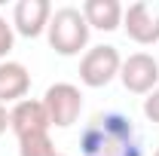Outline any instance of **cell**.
Segmentation results:
<instances>
[{"label": "cell", "mask_w": 159, "mask_h": 156, "mask_svg": "<svg viewBox=\"0 0 159 156\" xmlns=\"http://www.w3.org/2000/svg\"><path fill=\"white\" fill-rule=\"evenodd\" d=\"M83 156H141L132 119L119 113H98L80 138Z\"/></svg>", "instance_id": "6da1fadb"}, {"label": "cell", "mask_w": 159, "mask_h": 156, "mask_svg": "<svg viewBox=\"0 0 159 156\" xmlns=\"http://www.w3.org/2000/svg\"><path fill=\"white\" fill-rule=\"evenodd\" d=\"M46 31H49V46L58 55H77L89 43V21L83 16V9H74V6L55 9Z\"/></svg>", "instance_id": "7a4b0ae2"}, {"label": "cell", "mask_w": 159, "mask_h": 156, "mask_svg": "<svg viewBox=\"0 0 159 156\" xmlns=\"http://www.w3.org/2000/svg\"><path fill=\"white\" fill-rule=\"evenodd\" d=\"M119 67H122V58H119L116 46H92L83 61H80V80L86 83V86H92V89H101V86H107L110 80L119 74Z\"/></svg>", "instance_id": "3957f363"}, {"label": "cell", "mask_w": 159, "mask_h": 156, "mask_svg": "<svg viewBox=\"0 0 159 156\" xmlns=\"http://www.w3.org/2000/svg\"><path fill=\"white\" fill-rule=\"evenodd\" d=\"M43 107L49 113V122L58 126V129H67L80 119V110H83V95H80L77 86L70 83H55L46 89L43 95Z\"/></svg>", "instance_id": "277c9868"}, {"label": "cell", "mask_w": 159, "mask_h": 156, "mask_svg": "<svg viewBox=\"0 0 159 156\" xmlns=\"http://www.w3.org/2000/svg\"><path fill=\"white\" fill-rule=\"evenodd\" d=\"M119 80H122V86L129 92L150 95L156 89V83H159V61L153 55H147V52H135V55H129V58L122 61Z\"/></svg>", "instance_id": "5b68a950"}, {"label": "cell", "mask_w": 159, "mask_h": 156, "mask_svg": "<svg viewBox=\"0 0 159 156\" xmlns=\"http://www.w3.org/2000/svg\"><path fill=\"white\" fill-rule=\"evenodd\" d=\"M49 113L43 107V101H34V98H25L19 101L12 110H9V129L16 132V138H31V135H46L49 132Z\"/></svg>", "instance_id": "8992f818"}, {"label": "cell", "mask_w": 159, "mask_h": 156, "mask_svg": "<svg viewBox=\"0 0 159 156\" xmlns=\"http://www.w3.org/2000/svg\"><path fill=\"white\" fill-rule=\"evenodd\" d=\"M122 28L135 43L150 46L159 40V9H153L150 3H132L122 12Z\"/></svg>", "instance_id": "52a82bcc"}, {"label": "cell", "mask_w": 159, "mask_h": 156, "mask_svg": "<svg viewBox=\"0 0 159 156\" xmlns=\"http://www.w3.org/2000/svg\"><path fill=\"white\" fill-rule=\"evenodd\" d=\"M52 19L49 0H19L12 9V25L21 37H40Z\"/></svg>", "instance_id": "ba28073f"}, {"label": "cell", "mask_w": 159, "mask_h": 156, "mask_svg": "<svg viewBox=\"0 0 159 156\" xmlns=\"http://www.w3.org/2000/svg\"><path fill=\"white\" fill-rule=\"evenodd\" d=\"M31 89V74L28 67L19 61H0V104H9V101H25Z\"/></svg>", "instance_id": "9c48e42d"}, {"label": "cell", "mask_w": 159, "mask_h": 156, "mask_svg": "<svg viewBox=\"0 0 159 156\" xmlns=\"http://www.w3.org/2000/svg\"><path fill=\"white\" fill-rule=\"evenodd\" d=\"M83 16L89 21V28L98 31H116L122 25V6L116 0H86L83 3Z\"/></svg>", "instance_id": "30bf717a"}, {"label": "cell", "mask_w": 159, "mask_h": 156, "mask_svg": "<svg viewBox=\"0 0 159 156\" xmlns=\"http://www.w3.org/2000/svg\"><path fill=\"white\" fill-rule=\"evenodd\" d=\"M19 156H58L49 135H31L19 141Z\"/></svg>", "instance_id": "8fae6325"}, {"label": "cell", "mask_w": 159, "mask_h": 156, "mask_svg": "<svg viewBox=\"0 0 159 156\" xmlns=\"http://www.w3.org/2000/svg\"><path fill=\"white\" fill-rule=\"evenodd\" d=\"M12 49V28L6 25V19L0 16V61L6 58V52Z\"/></svg>", "instance_id": "7c38bea8"}, {"label": "cell", "mask_w": 159, "mask_h": 156, "mask_svg": "<svg viewBox=\"0 0 159 156\" xmlns=\"http://www.w3.org/2000/svg\"><path fill=\"white\" fill-rule=\"evenodd\" d=\"M144 117L150 119V122H159V89H153L147 101H144Z\"/></svg>", "instance_id": "4fadbf2b"}, {"label": "cell", "mask_w": 159, "mask_h": 156, "mask_svg": "<svg viewBox=\"0 0 159 156\" xmlns=\"http://www.w3.org/2000/svg\"><path fill=\"white\" fill-rule=\"evenodd\" d=\"M6 126H9V113H6V107L0 104V135L6 132Z\"/></svg>", "instance_id": "5bb4252c"}, {"label": "cell", "mask_w": 159, "mask_h": 156, "mask_svg": "<svg viewBox=\"0 0 159 156\" xmlns=\"http://www.w3.org/2000/svg\"><path fill=\"white\" fill-rule=\"evenodd\" d=\"M153 156H159V150H156V153H153Z\"/></svg>", "instance_id": "9a60e30c"}]
</instances>
